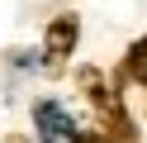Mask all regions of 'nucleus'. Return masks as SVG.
I'll return each instance as SVG.
<instances>
[{"label": "nucleus", "mask_w": 147, "mask_h": 143, "mask_svg": "<svg viewBox=\"0 0 147 143\" xmlns=\"http://www.w3.org/2000/svg\"><path fill=\"white\" fill-rule=\"evenodd\" d=\"M33 119H38V133H43V143H81L76 124H71L67 114L57 110V105H38V110H33Z\"/></svg>", "instance_id": "nucleus-1"}, {"label": "nucleus", "mask_w": 147, "mask_h": 143, "mask_svg": "<svg viewBox=\"0 0 147 143\" xmlns=\"http://www.w3.org/2000/svg\"><path fill=\"white\" fill-rule=\"evenodd\" d=\"M71 43H76V19H71V14H57L52 29H48V57L62 62V57L71 53Z\"/></svg>", "instance_id": "nucleus-2"}, {"label": "nucleus", "mask_w": 147, "mask_h": 143, "mask_svg": "<svg viewBox=\"0 0 147 143\" xmlns=\"http://www.w3.org/2000/svg\"><path fill=\"white\" fill-rule=\"evenodd\" d=\"M128 72L147 86V38H142V43H133V53H128Z\"/></svg>", "instance_id": "nucleus-3"}]
</instances>
